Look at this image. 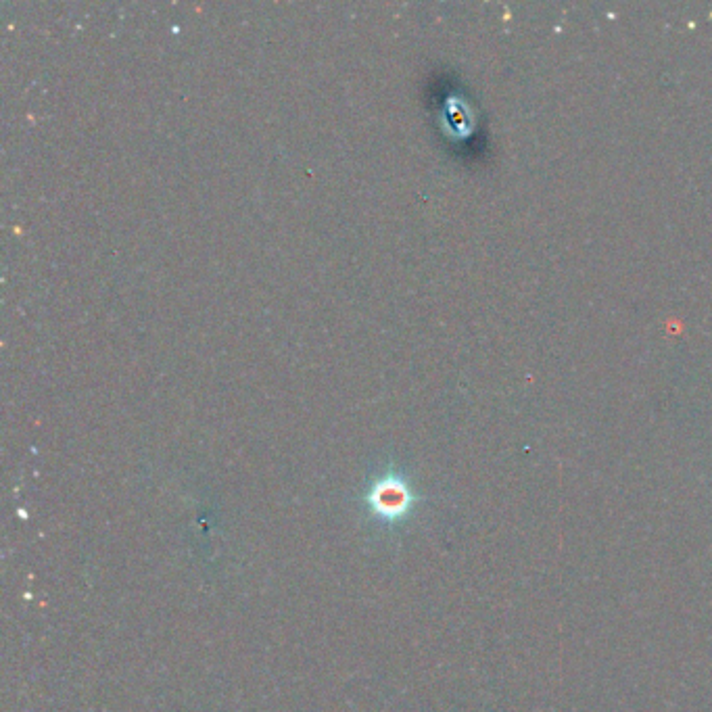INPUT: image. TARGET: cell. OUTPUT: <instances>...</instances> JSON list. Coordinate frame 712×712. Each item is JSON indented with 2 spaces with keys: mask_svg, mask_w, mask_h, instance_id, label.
Here are the masks:
<instances>
[{
  "mask_svg": "<svg viewBox=\"0 0 712 712\" xmlns=\"http://www.w3.org/2000/svg\"><path fill=\"white\" fill-rule=\"evenodd\" d=\"M366 504L376 520L385 522V525H397L412 514L416 495L406 481L393 474V477H385L372 485L366 495Z\"/></svg>",
  "mask_w": 712,
  "mask_h": 712,
  "instance_id": "6da1fadb",
  "label": "cell"
}]
</instances>
